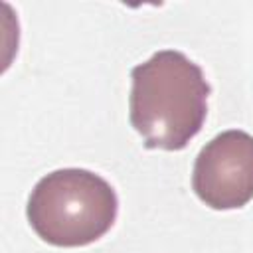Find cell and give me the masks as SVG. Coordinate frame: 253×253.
Masks as SVG:
<instances>
[{
	"mask_svg": "<svg viewBox=\"0 0 253 253\" xmlns=\"http://www.w3.org/2000/svg\"><path fill=\"white\" fill-rule=\"evenodd\" d=\"M128 117L146 148L182 150L202 130L210 83L178 49H160L130 69Z\"/></svg>",
	"mask_w": 253,
	"mask_h": 253,
	"instance_id": "1",
	"label": "cell"
},
{
	"mask_svg": "<svg viewBox=\"0 0 253 253\" xmlns=\"http://www.w3.org/2000/svg\"><path fill=\"white\" fill-rule=\"evenodd\" d=\"M115 188L85 168H61L34 186L26 215L32 229L49 245L83 247L101 239L115 223Z\"/></svg>",
	"mask_w": 253,
	"mask_h": 253,
	"instance_id": "2",
	"label": "cell"
},
{
	"mask_svg": "<svg viewBox=\"0 0 253 253\" xmlns=\"http://www.w3.org/2000/svg\"><path fill=\"white\" fill-rule=\"evenodd\" d=\"M196 196L211 210H237L253 198V136L223 130L196 156L192 172Z\"/></svg>",
	"mask_w": 253,
	"mask_h": 253,
	"instance_id": "3",
	"label": "cell"
}]
</instances>
